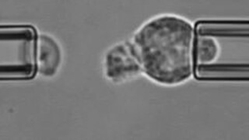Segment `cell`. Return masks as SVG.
<instances>
[{
    "label": "cell",
    "instance_id": "obj_1",
    "mask_svg": "<svg viewBox=\"0 0 249 140\" xmlns=\"http://www.w3.org/2000/svg\"><path fill=\"white\" fill-rule=\"evenodd\" d=\"M143 76L160 85H181L194 75L195 26L175 14L150 18L128 40Z\"/></svg>",
    "mask_w": 249,
    "mask_h": 140
},
{
    "label": "cell",
    "instance_id": "obj_2",
    "mask_svg": "<svg viewBox=\"0 0 249 140\" xmlns=\"http://www.w3.org/2000/svg\"><path fill=\"white\" fill-rule=\"evenodd\" d=\"M38 35L31 24L1 26V81H27L37 76Z\"/></svg>",
    "mask_w": 249,
    "mask_h": 140
},
{
    "label": "cell",
    "instance_id": "obj_3",
    "mask_svg": "<svg viewBox=\"0 0 249 140\" xmlns=\"http://www.w3.org/2000/svg\"><path fill=\"white\" fill-rule=\"evenodd\" d=\"M102 71L105 79L114 85L125 84L143 76L141 65L128 40L119 41L105 52Z\"/></svg>",
    "mask_w": 249,
    "mask_h": 140
},
{
    "label": "cell",
    "instance_id": "obj_4",
    "mask_svg": "<svg viewBox=\"0 0 249 140\" xmlns=\"http://www.w3.org/2000/svg\"><path fill=\"white\" fill-rule=\"evenodd\" d=\"M37 74L52 78L58 72L62 63V49L58 41L48 34H39L37 39Z\"/></svg>",
    "mask_w": 249,
    "mask_h": 140
},
{
    "label": "cell",
    "instance_id": "obj_5",
    "mask_svg": "<svg viewBox=\"0 0 249 140\" xmlns=\"http://www.w3.org/2000/svg\"><path fill=\"white\" fill-rule=\"evenodd\" d=\"M221 52V45L217 37L210 34L195 31L194 67L216 64Z\"/></svg>",
    "mask_w": 249,
    "mask_h": 140
}]
</instances>
